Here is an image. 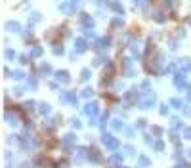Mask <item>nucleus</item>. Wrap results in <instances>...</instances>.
I'll list each match as a JSON object with an SVG mask.
<instances>
[{"instance_id":"5","label":"nucleus","mask_w":191,"mask_h":168,"mask_svg":"<svg viewBox=\"0 0 191 168\" xmlns=\"http://www.w3.org/2000/svg\"><path fill=\"white\" fill-rule=\"evenodd\" d=\"M6 29H8V31H12V32H19V31H21V25H19L17 21H8Z\"/></svg>"},{"instance_id":"18","label":"nucleus","mask_w":191,"mask_h":168,"mask_svg":"<svg viewBox=\"0 0 191 168\" xmlns=\"http://www.w3.org/2000/svg\"><path fill=\"white\" fill-rule=\"evenodd\" d=\"M90 77H92V73H90L88 71V69H84V71L82 73H80V80H88V78Z\"/></svg>"},{"instance_id":"1","label":"nucleus","mask_w":191,"mask_h":168,"mask_svg":"<svg viewBox=\"0 0 191 168\" xmlns=\"http://www.w3.org/2000/svg\"><path fill=\"white\" fill-rule=\"evenodd\" d=\"M140 105H141V109H151L153 105H155V94H153V92H149V94H145V96L141 97Z\"/></svg>"},{"instance_id":"33","label":"nucleus","mask_w":191,"mask_h":168,"mask_svg":"<svg viewBox=\"0 0 191 168\" xmlns=\"http://www.w3.org/2000/svg\"><path fill=\"white\" fill-rule=\"evenodd\" d=\"M34 107V101H27L25 103V109H32Z\"/></svg>"},{"instance_id":"20","label":"nucleus","mask_w":191,"mask_h":168,"mask_svg":"<svg viewBox=\"0 0 191 168\" xmlns=\"http://www.w3.org/2000/svg\"><path fill=\"white\" fill-rule=\"evenodd\" d=\"M12 77L15 78V80H21V78L25 77V75H23V71H13V73H12Z\"/></svg>"},{"instance_id":"3","label":"nucleus","mask_w":191,"mask_h":168,"mask_svg":"<svg viewBox=\"0 0 191 168\" xmlns=\"http://www.w3.org/2000/svg\"><path fill=\"white\" fill-rule=\"evenodd\" d=\"M96 113H97V103H96V101H92V103H86V105H84V115L94 116Z\"/></svg>"},{"instance_id":"38","label":"nucleus","mask_w":191,"mask_h":168,"mask_svg":"<svg viewBox=\"0 0 191 168\" xmlns=\"http://www.w3.org/2000/svg\"><path fill=\"white\" fill-rule=\"evenodd\" d=\"M189 155H191V151H189Z\"/></svg>"},{"instance_id":"32","label":"nucleus","mask_w":191,"mask_h":168,"mask_svg":"<svg viewBox=\"0 0 191 168\" xmlns=\"http://www.w3.org/2000/svg\"><path fill=\"white\" fill-rule=\"evenodd\" d=\"M168 113V107L166 105H160V115H166Z\"/></svg>"},{"instance_id":"9","label":"nucleus","mask_w":191,"mask_h":168,"mask_svg":"<svg viewBox=\"0 0 191 168\" xmlns=\"http://www.w3.org/2000/svg\"><path fill=\"white\" fill-rule=\"evenodd\" d=\"M6 120H8V124H12V126H17V118H15V115H10V113H6Z\"/></svg>"},{"instance_id":"7","label":"nucleus","mask_w":191,"mask_h":168,"mask_svg":"<svg viewBox=\"0 0 191 168\" xmlns=\"http://www.w3.org/2000/svg\"><path fill=\"white\" fill-rule=\"evenodd\" d=\"M57 80L63 82V84H67L69 82V73L67 71H57Z\"/></svg>"},{"instance_id":"30","label":"nucleus","mask_w":191,"mask_h":168,"mask_svg":"<svg viewBox=\"0 0 191 168\" xmlns=\"http://www.w3.org/2000/svg\"><path fill=\"white\" fill-rule=\"evenodd\" d=\"M71 124H73L75 128H80V120H78V118H73V120H71Z\"/></svg>"},{"instance_id":"21","label":"nucleus","mask_w":191,"mask_h":168,"mask_svg":"<svg viewBox=\"0 0 191 168\" xmlns=\"http://www.w3.org/2000/svg\"><path fill=\"white\" fill-rule=\"evenodd\" d=\"M121 161H122V155H113L111 157V162H113V164H121Z\"/></svg>"},{"instance_id":"2","label":"nucleus","mask_w":191,"mask_h":168,"mask_svg":"<svg viewBox=\"0 0 191 168\" xmlns=\"http://www.w3.org/2000/svg\"><path fill=\"white\" fill-rule=\"evenodd\" d=\"M101 142L107 145L109 149H117L119 147V140H115L111 134H103V138H101Z\"/></svg>"},{"instance_id":"11","label":"nucleus","mask_w":191,"mask_h":168,"mask_svg":"<svg viewBox=\"0 0 191 168\" xmlns=\"http://www.w3.org/2000/svg\"><path fill=\"white\" fill-rule=\"evenodd\" d=\"M82 25L84 27H92L94 25V19H92L90 15H82Z\"/></svg>"},{"instance_id":"16","label":"nucleus","mask_w":191,"mask_h":168,"mask_svg":"<svg viewBox=\"0 0 191 168\" xmlns=\"http://www.w3.org/2000/svg\"><path fill=\"white\" fill-rule=\"evenodd\" d=\"M92 94H94L92 88H84V90L80 92V96H82V97H92Z\"/></svg>"},{"instance_id":"29","label":"nucleus","mask_w":191,"mask_h":168,"mask_svg":"<svg viewBox=\"0 0 191 168\" xmlns=\"http://www.w3.org/2000/svg\"><path fill=\"white\" fill-rule=\"evenodd\" d=\"M172 126H174V128H182V122H180L178 118H174V120H172Z\"/></svg>"},{"instance_id":"19","label":"nucleus","mask_w":191,"mask_h":168,"mask_svg":"<svg viewBox=\"0 0 191 168\" xmlns=\"http://www.w3.org/2000/svg\"><path fill=\"white\" fill-rule=\"evenodd\" d=\"M111 126H113L115 130H122V122H121V120H119V118H115L113 122H111Z\"/></svg>"},{"instance_id":"13","label":"nucleus","mask_w":191,"mask_h":168,"mask_svg":"<svg viewBox=\"0 0 191 168\" xmlns=\"http://www.w3.org/2000/svg\"><path fill=\"white\" fill-rule=\"evenodd\" d=\"M40 73H42V75H50V73H52V67L48 63H42V65H40Z\"/></svg>"},{"instance_id":"31","label":"nucleus","mask_w":191,"mask_h":168,"mask_svg":"<svg viewBox=\"0 0 191 168\" xmlns=\"http://www.w3.org/2000/svg\"><path fill=\"white\" fill-rule=\"evenodd\" d=\"M13 94H15V96H21V94H23V88H21V86H17V88L13 90Z\"/></svg>"},{"instance_id":"34","label":"nucleus","mask_w":191,"mask_h":168,"mask_svg":"<svg viewBox=\"0 0 191 168\" xmlns=\"http://www.w3.org/2000/svg\"><path fill=\"white\" fill-rule=\"evenodd\" d=\"M31 21H32V23H36V21H38V13H32V17H31Z\"/></svg>"},{"instance_id":"24","label":"nucleus","mask_w":191,"mask_h":168,"mask_svg":"<svg viewBox=\"0 0 191 168\" xmlns=\"http://www.w3.org/2000/svg\"><path fill=\"white\" fill-rule=\"evenodd\" d=\"M124 153H126V155H134V153H136V149H134L132 145H126V147H124Z\"/></svg>"},{"instance_id":"8","label":"nucleus","mask_w":191,"mask_h":168,"mask_svg":"<svg viewBox=\"0 0 191 168\" xmlns=\"http://www.w3.org/2000/svg\"><path fill=\"white\" fill-rule=\"evenodd\" d=\"M88 159L92 162H99L101 161V159H99V155H97V151H96V149H90V153H88Z\"/></svg>"},{"instance_id":"17","label":"nucleus","mask_w":191,"mask_h":168,"mask_svg":"<svg viewBox=\"0 0 191 168\" xmlns=\"http://www.w3.org/2000/svg\"><path fill=\"white\" fill-rule=\"evenodd\" d=\"M40 113H42V115H48V113H50V105L48 103H40Z\"/></svg>"},{"instance_id":"25","label":"nucleus","mask_w":191,"mask_h":168,"mask_svg":"<svg viewBox=\"0 0 191 168\" xmlns=\"http://www.w3.org/2000/svg\"><path fill=\"white\" fill-rule=\"evenodd\" d=\"M54 54H56V56H61V54H63V48H61V46H54Z\"/></svg>"},{"instance_id":"26","label":"nucleus","mask_w":191,"mask_h":168,"mask_svg":"<svg viewBox=\"0 0 191 168\" xmlns=\"http://www.w3.org/2000/svg\"><path fill=\"white\" fill-rule=\"evenodd\" d=\"M6 58L8 59H13V58H15V52H13V50H6Z\"/></svg>"},{"instance_id":"12","label":"nucleus","mask_w":191,"mask_h":168,"mask_svg":"<svg viewBox=\"0 0 191 168\" xmlns=\"http://www.w3.org/2000/svg\"><path fill=\"white\" fill-rule=\"evenodd\" d=\"M170 105H174L176 109H182V107H184V101L178 99V97H174V99H170Z\"/></svg>"},{"instance_id":"28","label":"nucleus","mask_w":191,"mask_h":168,"mask_svg":"<svg viewBox=\"0 0 191 168\" xmlns=\"http://www.w3.org/2000/svg\"><path fill=\"white\" fill-rule=\"evenodd\" d=\"M155 149H157V151H162V149H164V143H162V142H157V143H155Z\"/></svg>"},{"instance_id":"4","label":"nucleus","mask_w":191,"mask_h":168,"mask_svg":"<svg viewBox=\"0 0 191 168\" xmlns=\"http://www.w3.org/2000/svg\"><path fill=\"white\" fill-rule=\"evenodd\" d=\"M75 142H76V136H75V134H65V136H63V142H61V143H63V147L69 149Z\"/></svg>"},{"instance_id":"27","label":"nucleus","mask_w":191,"mask_h":168,"mask_svg":"<svg viewBox=\"0 0 191 168\" xmlns=\"http://www.w3.org/2000/svg\"><path fill=\"white\" fill-rule=\"evenodd\" d=\"M184 138H185V140H191V128H185L184 130Z\"/></svg>"},{"instance_id":"10","label":"nucleus","mask_w":191,"mask_h":168,"mask_svg":"<svg viewBox=\"0 0 191 168\" xmlns=\"http://www.w3.org/2000/svg\"><path fill=\"white\" fill-rule=\"evenodd\" d=\"M174 84H176V86H182V88H184V86H185L184 75H176V78H174Z\"/></svg>"},{"instance_id":"6","label":"nucleus","mask_w":191,"mask_h":168,"mask_svg":"<svg viewBox=\"0 0 191 168\" xmlns=\"http://www.w3.org/2000/svg\"><path fill=\"white\" fill-rule=\"evenodd\" d=\"M75 48H76V52H84V50H86V40L84 38H76L75 40Z\"/></svg>"},{"instance_id":"35","label":"nucleus","mask_w":191,"mask_h":168,"mask_svg":"<svg viewBox=\"0 0 191 168\" xmlns=\"http://www.w3.org/2000/svg\"><path fill=\"white\" fill-rule=\"evenodd\" d=\"M153 132H155V134H160V132H162V130H160L159 126H153Z\"/></svg>"},{"instance_id":"14","label":"nucleus","mask_w":191,"mask_h":168,"mask_svg":"<svg viewBox=\"0 0 191 168\" xmlns=\"http://www.w3.org/2000/svg\"><path fill=\"white\" fill-rule=\"evenodd\" d=\"M111 6H113V10H115V12H119V13H124V8H122V4H121V2H113Z\"/></svg>"},{"instance_id":"37","label":"nucleus","mask_w":191,"mask_h":168,"mask_svg":"<svg viewBox=\"0 0 191 168\" xmlns=\"http://www.w3.org/2000/svg\"><path fill=\"white\" fill-rule=\"evenodd\" d=\"M19 63H23V65L27 63V58H25V56H21V58H19Z\"/></svg>"},{"instance_id":"22","label":"nucleus","mask_w":191,"mask_h":168,"mask_svg":"<svg viewBox=\"0 0 191 168\" xmlns=\"http://www.w3.org/2000/svg\"><path fill=\"white\" fill-rule=\"evenodd\" d=\"M107 46H109V38H107V36L99 38V48H107Z\"/></svg>"},{"instance_id":"23","label":"nucleus","mask_w":191,"mask_h":168,"mask_svg":"<svg viewBox=\"0 0 191 168\" xmlns=\"http://www.w3.org/2000/svg\"><path fill=\"white\" fill-rule=\"evenodd\" d=\"M31 56H32V58H38V56H42V48H34V50L31 52Z\"/></svg>"},{"instance_id":"15","label":"nucleus","mask_w":191,"mask_h":168,"mask_svg":"<svg viewBox=\"0 0 191 168\" xmlns=\"http://www.w3.org/2000/svg\"><path fill=\"white\" fill-rule=\"evenodd\" d=\"M149 164H151V161H149V159H147V157H140V166H141V168L149 166Z\"/></svg>"},{"instance_id":"36","label":"nucleus","mask_w":191,"mask_h":168,"mask_svg":"<svg viewBox=\"0 0 191 168\" xmlns=\"http://www.w3.org/2000/svg\"><path fill=\"white\" fill-rule=\"evenodd\" d=\"M86 36H88V38H94V31H86Z\"/></svg>"}]
</instances>
